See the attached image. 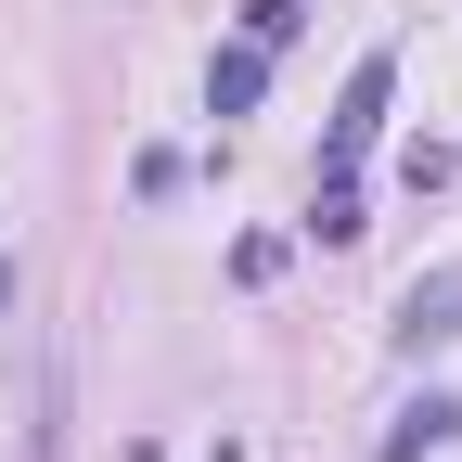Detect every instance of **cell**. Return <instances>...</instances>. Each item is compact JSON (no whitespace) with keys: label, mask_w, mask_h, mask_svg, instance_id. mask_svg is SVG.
I'll return each instance as SVG.
<instances>
[{"label":"cell","mask_w":462,"mask_h":462,"mask_svg":"<svg viewBox=\"0 0 462 462\" xmlns=\"http://www.w3.org/2000/svg\"><path fill=\"white\" fill-rule=\"evenodd\" d=\"M385 90H398V51H360V65H346V90H334V129H321V167H360V154L385 142Z\"/></svg>","instance_id":"obj_1"},{"label":"cell","mask_w":462,"mask_h":462,"mask_svg":"<svg viewBox=\"0 0 462 462\" xmlns=\"http://www.w3.org/2000/svg\"><path fill=\"white\" fill-rule=\"evenodd\" d=\"M449 334H462V257H449V270H424L411 296H398L385 346H398V360H424V346H449Z\"/></svg>","instance_id":"obj_2"},{"label":"cell","mask_w":462,"mask_h":462,"mask_svg":"<svg viewBox=\"0 0 462 462\" xmlns=\"http://www.w3.org/2000/svg\"><path fill=\"white\" fill-rule=\"evenodd\" d=\"M449 437H462V398H411V411L385 424V449H373V462H424V449H449Z\"/></svg>","instance_id":"obj_3"},{"label":"cell","mask_w":462,"mask_h":462,"mask_svg":"<svg viewBox=\"0 0 462 462\" xmlns=\"http://www.w3.org/2000/svg\"><path fill=\"white\" fill-rule=\"evenodd\" d=\"M257 90H270V51H257V39L206 65V116H257Z\"/></svg>","instance_id":"obj_4"},{"label":"cell","mask_w":462,"mask_h":462,"mask_svg":"<svg viewBox=\"0 0 462 462\" xmlns=\"http://www.w3.org/2000/svg\"><path fill=\"white\" fill-rule=\"evenodd\" d=\"M309 231H321V245H360V180H346V167L309 180Z\"/></svg>","instance_id":"obj_5"},{"label":"cell","mask_w":462,"mask_h":462,"mask_svg":"<svg viewBox=\"0 0 462 462\" xmlns=\"http://www.w3.org/2000/svg\"><path fill=\"white\" fill-rule=\"evenodd\" d=\"M26 462H65V360H39V424H26Z\"/></svg>","instance_id":"obj_6"},{"label":"cell","mask_w":462,"mask_h":462,"mask_svg":"<svg viewBox=\"0 0 462 462\" xmlns=\"http://www.w3.org/2000/svg\"><path fill=\"white\" fill-rule=\"evenodd\" d=\"M296 26H309V14H296V0H245V39H257V51H282V39H296Z\"/></svg>","instance_id":"obj_7"},{"label":"cell","mask_w":462,"mask_h":462,"mask_svg":"<svg viewBox=\"0 0 462 462\" xmlns=\"http://www.w3.org/2000/svg\"><path fill=\"white\" fill-rule=\"evenodd\" d=\"M0 309H14V257H0Z\"/></svg>","instance_id":"obj_8"}]
</instances>
